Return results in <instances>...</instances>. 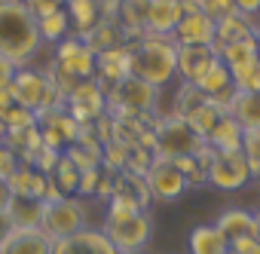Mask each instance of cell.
<instances>
[{"mask_svg": "<svg viewBox=\"0 0 260 254\" xmlns=\"http://www.w3.org/2000/svg\"><path fill=\"white\" fill-rule=\"evenodd\" d=\"M49 77L55 80V86L68 98V92L74 89V83L95 77V52L77 34L74 37H64L61 43H55V55H52V65H49Z\"/></svg>", "mask_w": 260, "mask_h": 254, "instance_id": "cell-3", "label": "cell"}, {"mask_svg": "<svg viewBox=\"0 0 260 254\" xmlns=\"http://www.w3.org/2000/svg\"><path fill=\"white\" fill-rule=\"evenodd\" d=\"M226 254H260V239H239L230 245Z\"/></svg>", "mask_w": 260, "mask_h": 254, "instance_id": "cell-43", "label": "cell"}, {"mask_svg": "<svg viewBox=\"0 0 260 254\" xmlns=\"http://www.w3.org/2000/svg\"><path fill=\"white\" fill-rule=\"evenodd\" d=\"M214 28H217V22L208 19L202 10H184L172 37L178 43H208V46H214Z\"/></svg>", "mask_w": 260, "mask_h": 254, "instance_id": "cell-17", "label": "cell"}, {"mask_svg": "<svg viewBox=\"0 0 260 254\" xmlns=\"http://www.w3.org/2000/svg\"><path fill=\"white\" fill-rule=\"evenodd\" d=\"M245 37H257V25H254L251 16H245V13L236 10V13H230L226 19L217 22V28H214V49L220 52L223 46L239 43V40H245Z\"/></svg>", "mask_w": 260, "mask_h": 254, "instance_id": "cell-20", "label": "cell"}, {"mask_svg": "<svg viewBox=\"0 0 260 254\" xmlns=\"http://www.w3.org/2000/svg\"><path fill=\"white\" fill-rule=\"evenodd\" d=\"M101 230L119 254H141L153 236V217L147 211H135L119 220H104Z\"/></svg>", "mask_w": 260, "mask_h": 254, "instance_id": "cell-6", "label": "cell"}, {"mask_svg": "<svg viewBox=\"0 0 260 254\" xmlns=\"http://www.w3.org/2000/svg\"><path fill=\"white\" fill-rule=\"evenodd\" d=\"M19 166H22L19 153H16L7 141H0V181H10V178L19 172Z\"/></svg>", "mask_w": 260, "mask_h": 254, "instance_id": "cell-38", "label": "cell"}, {"mask_svg": "<svg viewBox=\"0 0 260 254\" xmlns=\"http://www.w3.org/2000/svg\"><path fill=\"white\" fill-rule=\"evenodd\" d=\"M37 129H40V138L49 150H58L64 153L74 141H77V132H80V122L68 113V107H52V110H43L37 113Z\"/></svg>", "mask_w": 260, "mask_h": 254, "instance_id": "cell-10", "label": "cell"}, {"mask_svg": "<svg viewBox=\"0 0 260 254\" xmlns=\"http://www.w3.org/2000/svg\"><path fill=\"white\" fill-rule=\"evenodd\" d=\"M16 74H19V65L7 55H0V86H10L16 80Z\"/></svg>", "mask_w": 260, "mask_h": 254, "instance_id": "cell-42", "label": "cell"}, {"mask_svg": "<svg viewBox=\"0 0 260 254\" xmlns=\"http://www.w3.org/2000/svg\"><path fill=\"white\" fill-rule=\"evenodd\" d=\"M64 4H68V0H25V7L34 13V19H43L49 13H58V10H64Z\"/></svg>", "mask_w": 260, "mask_h": 254, "instance_id": "cell-41", "label": "cell"}, {"mask_svg": "<svg viewBox=\"0 0 260 254\" xmlns=\"http://www.w3.org/2000/svg\"><path fill=\"white\" fill-rule=\"evenodd\" d=\"M10 104H16V95H13V83H10V86H0V110H7Z\"/></svg>", "mask_w": 260, "mask_h": 254, "instance_id": "cell-46", "label": "cell"}, {"mask_svg": "<svg viewBox=\"0 0 260 254\" xmlns=\"http://www.w3.org/2000/svg\"><path fill=\"white\" fill-rule=\"evenodd\" d=\"M251 181V169L245 163L242 150H230V153H217L211 156V169H208V184L217 190H242Z\"/></svg>", "mask_w": 260, "mask_h": 254, "instance_id": "cell-11", "label": "cell"}, {"mask_svg": "<svg viewBox=\"0 0 260 254\" xmlns=\"http://www.w3.org/2000/svg\"><path fill=\"white\" fill-rule=\"evenodd\" d=\"M64 10H68L74 34H86L101 22V4L98 0H68Z\"/></svg>", "mask_w": 260, "mask_h": 254, "instance_id": "cell-26", "label": "cell"}, {"mask_svg": "<svg viewBox=\"0 0 260 254\" xmlns=\"http://www.w3.org/2000/svg\"><path fill=\"white\" fill-rule=\"evenodd\" d=\"M46 184H49V178L43 175V172H37L34 166H19V172L10 178V190H13V196H31V199H43L46 196Z\"/></svg>", "mask_w": 260, "mask_h": 254, "instance_id": "cell-23", "label": "cell"}, {"mask_svg": "<svg viewBox=\"0 0 260 254\" xmlns=\"http://www.w3.org/2000/svg\"><path fill=\"white\" fill-rule=\"evenodd\" d=\"M98 181H101V166L80 172V184H77V193H80V196H95V190H98Z\"/></svg>", "mask_w": 260, "mask_h": 254, "instance_id": "cell-40", "label": "cell"}, {"mask_svg": "<svg viewBox=\"0 0 260 254\" xmlns=\"http://www.w3.org/2000/svg\"><path fill=\"white\" fill-rule=\"evenodd\" d=\"M202 95H208V98H214V95H220L223 89H230L233 86V74H230V68L223 65V61H214L196 83H193Z\"/></svg>", "mask_w": 260, "mask_h": 254, "instance_id": "cell-30", "label": "cell"}, {"mask_svg": "<svg viewBox=\"0 0 260 254\" xmlns=\"http://www.w3.org/2000/svg\"><path fill=\"white\" fill-rule=\"evenodd\" d=\"M202 101H208V95H202L193 83H184V80H181V89L175 92V113H172V116L187 119V116H190Z\"/></svg>", "mask_w": 260, "mask_h": 254, "instance_id": "cell-32", "label": "cell"}, {"mask_svg": "<svg viewBox=\"0 0 260 254\" xmlns=\"http://www.w3.org/2000/svg\"><path fill=\"white\" fill-rule=\"evenodd\" d=\"M4 135H7V129H4V122H0V141H4Z\"/></svg>", "mask_w": 260, "mask_h": 254, "instance_id": "cell-49", "label": "cell"}, {"mask_svg": "<svg viewBox=\"0 0 260 254\" xmlns=\"http://www.w3.org/2000/svg\"><path fill=\"white\" fill-rule=\"evenodd\" d=\"M52 254H119L113 248V242L104 236V230L98 227H86L74 236L55 239L52 242Z\"/></svg>", "mask_w": 260, "mask_h": 254, "instance_id": "cell-14", "label": "cell"}, {"mask_svg": "<svg viewBox=\"0 0 260 254\" xmlns=\"http://www.w3.org/2000/svg\"><path fill=\"white\" fill-rule=\"evenodd\" d=\"M223 113H226V110H223V107H217V104L208 98V101H202V104H199V107H196V110H193L187 119H184V122H187L190 129H193V132H196V135L205 141V138H208V132L214 129V125H217V119H220Z\"/></svg>", "mask_w": 260, "mask_h": 254, "instance_id": "cell-29", "label": "cell"}, {"mask_svg": "<svg viewBox=\"0 0 260 254\" xmlns=\"http://www.w3.org/2000/svg\"><path fill=\"white\" fill-rule=\"evenodd\" d=\"M125 160H128V144H122V141H107L104 147H101V166L104 169H110V172H122L125 169Z\"/></svg>", "mask_w": 260, "mask_h": 254, "instance_id": "cell-35", "label": "cell"}, {"mask_svg": "<svg viewBox=\"0 0 260 254\" xmlns=\"http://www.w3.org/2000/svg\"><path fill=\"white\" fill-rule=\"evenodd\" d=\"M233 86L239 92H260V58L254 65H248V68L236 71L233 74Z\"/></svg>", "mask_w": 260, "mask_h": 254, "instance_id": "cell-37", "label": "cell"}, {"mask_svg": "<svg viewBox=\"0 0 260 254\" xmlns=\"http://www.w3.org/2000/svg\"><path fill=\"white\" fill-rule=\"evenodd\" d=\"M64 104H68V113L80 125H86V122H95L101 113H107V92H104V86L95 77H89V80L74 83V89L68 92Z\"/></svg>", "mask_w": 260, "mask_h": 254, "instance_id": "cell-9", "label": "cell"}, {"mask_svg": "<svg viewBox=\"0 0 260 254\" xmlns=\"http://www.w3.org/2000/svg\"><path fill=\"white\" fill-rule=\"evenodd\" d=\"M242 141H245V132H242V125L230 116V113H223L220 119H217V125L208 132V138H205V144L211 147V150H217V153H230V150H242Z\"/></svg>", "mask_w": 260, "mask_h": 254, "instance_id": "cell-22", "label": "cell"}, {"mask_svg": "<svg viewBox=\"0 0 260 254\" xmlns=\"http://www.w3.org/2000/svg\"><path fill=\"white\" fill-rule=\"evenodd\" d=\"M43 205H46L43 199L13 196V202H10L7 214H10L13 227H25V230H31V227H40V224H43Z\"/></svg>", "mask_w": 260, "mask_h": 254, "instance_id": "cell-24", "label": "cell"}, {"mask_svg": "<svg viewBox=\"0 0 260 254\" xmlns=\"http://www.w3.org/2000/svg\"><path fill=\"white\" fill-rule=\"evenodd\" d=\"M13 95L22 107L34 110V113H43V110H52V107L64 104V95L55 86V80L49 77V71L19 68L16 80H13Z\"/></svg>", "mask_w": 260, "mask_h": 254, "instance_id": "cell-4", "label": "cell"}, {"mask_svg": "<svg viewBox=\"0 0 260 254\" xmlns=\"http://www.w3.org/2000/svg\"><path fill=\"white\" fill-rule=\"evenodd\" d=\"M10 233H13V220H10V214H7V211H0V242H4Z\"/></svg>", "mask_w": 260, "mask_h": 254, "instance_id": "cell-47", "label": "cell"}, {"mask_svg": "<svg viewBox=\"0 0 260 254\" xmlns=\"http://www.w3.org/2000/svg\"><path fill=\"white\" fill-rule=\"evenodd\" d=\"M125 77H132V52H128V43L110 46L104 52L95 55V80L107 89H113L116 83H122Z\"/></svg>", "mask_w": 260, "mask_h": 254, "instance_id": "cell-13", "label": "cell"}, {"mask_svg": "<svg viewBox=\"0 0 260 254\" xmlns=\"http://www.w3.org/2000/svg\"><path fill=\"white\" fill-rule=\"evenodd\" d=\"M257 55H260V25H257Z\"/></svg>", "mask_w": 260, "mask_h": 254, "instance_id": "cell-48", "label": "cell"}, {"mask_svg": "<svg viewBox=\"0 0 260 254\" xmlns=\"http://www.w3.org/2000/svg\"><path fill=\"white\" fill-rule=\"evenodd\" d=\"M236 10H239V13H245V16H251V19H254V16H257V13H260V0H236Z\"/></svg>", "mask_w": 260, "mask_h": 254, "instance_id": "cell-44", "label": "cell"}, {"mask_svg": "<svg viewBox=\"0 0 260 254\" xmlns=\"http://www.w3.org/2000/svg\"><path fill=\"white\" fill-rule=\"evenodd\" d=\"M49 178L55 181V187H58L64 196H71V193H77V184H80V169H77V166H74V163H71V160L61 153Z\"/></svg>", "mask_w": 260, "mask_h": 254, "instance_id": "cell-33", "label": "cell"}, {"mask_svg": "<svg viewBox=\"0 0 260 254\" xmlns=\"http://www.w3.org/2000/svg\"><path fill=\"white\" fill-rule=\"evenodd\" d=\"M202 13L214 22L226 19L230 13H236V0H202Z\"/></svg>", "mask_w": 260, "mask_h": 254, "instance_id": "cell-39", "label": "cell"}, {"mask_svg": "<svg viewBox=\"0 0 260 254\" xmlns=\"http://www.w3.org/2000/svg\"><path fill=\"white\" fill-rule=\"evenodd\" d=\"M230 242L214 224H202L190 233V254H226Z\"/></svg>", "mask_w": 260, "mask_h": 254, "instance_id": "cell-25", "label": "cell"}, {"mask_svg": "<svg viewBox=\"0 0 260 254\" xmlns=\"http://www.w3.org/2000/svg\"><path fill=\"white\" fill-rule=\"evenodd\" d=\"M257 239H260V211H257Z\"/></svg>", "mask_w": 260, "mask_h": 254, "instance_id": "cell-50", "label": "cell"}, {"mask_svg": "<svg viewBox=\"0 0 260 254\" xmlns=\"http://www.w3.org/2000/svg\"><path fill=\"white\" fill-rule=\"evenodd\" d=\"M226 113L242 125V132H254L260 129V92H239L233 95Z\"/></svg>", "mask_w": 260, "mask_h": 254, "instance_id": "cell-21", "label": "cell"}, {"mask_svg": "<svg viewBox=\"0 0 260 254\" xmlns=\"http://www.w3.org/2000/svg\"><path fill=\"white\" fill-rule=\"evenodd\" d=\"M214 227L226 236V242H239V239H257V214L248 208H226L217 214Z\"/></svg>", "mask_w": 260, "mask_h": 254, "instance_id": "cell-19", "label": "cell"}, {"mask_svg": "<svg viewBox=\"0 0 260 254\" xmlns=\"http://www.w3.org/2000/svg\"><path fill=\"white\" fill-rule=\"evenodd\" d=\"M86 205L83 199L77 196H61L55 202H46L43 205V224L40 230L55 242V239H64V236H74L80 230H86Z\"/></svg>", "mask_w": 260, "mask_h": 254, "instance_id": "cell-7", "label": "cell"}, {"mask_svg": "<svg viewBox=\"0 0 260 254\" xmlns=\"http://www.w3.org/2000/svg\"><path fill=\"white\" fill-rule=\"evenodd\" d=\"M153 132H156V144L153 153L162 160H181V156H193L199 153V147L205 144L190 125L178 116H166L153 122Z\"/></svg>", "mask_w": 260, "mask_h": 254, "instance_id": "cell-5", "label": "cell"}, {"mask_svg": "<svg viewBox=\"0 0 260 254\" xmlns=\"http://www.w3.org/2000/svg\"><path fill=\"white\" fill-rule=\"evenodd\" d=\"M95 55L98 52H104V49H110V46H119V43H125L122 40V34H119V25H113V22H98L92 31H86V34H77Z\"/></svg>", "mask_w": 260, "mask_h": 254, "instance_id": "cell-28", "label": "cell"}, {"mask_svg": "<svg viewBox=\"0 0 260 254\" xmlns=\"http://www.w3.org/2000/svg\"><path fill=\"white\" fill-rule=\"evenodd\" d=\"M0 254H52V239L40 227H13V233L0 242Z\"/></svg>", "mask_w": 260, "mask_h": 254, "instance_id": "cell-16", "label": "cell"}, {"mask_svg": "<svg viewBox=\"0 0 260 254\" xmlns=\"http://www.w3.org/2000/svg\"><path fill=\"white\" fill-rule=\"evenodd\" d=\"M181 16H184V4H181V0H150L144 34L172 37L175 28H178V22H181Z\"/></svg>", "mask_w": 260, "mask_h": 254, "instance_id": "cell-18", "label": "cell"}, {"mask_svg": "<svg viewBox=\"0 0 260 254\" xmlns=\"http://www.w3.org/2000/svg\"><path fill=\"white\" fill-rule=\"evenodd\" d=\"M128 52H132V77L156 89L172 83V77L178 74V40L175 37L144 34L128 43Z\"/></svg>", "mask_w": 260, "mask_h": 254, "instance_id": "cell-2", "label": "cell"}, {"mask_svg": "<svg viewBox=\"0 0 260 254\" xmlns=\"http://www.w3.org/2000/svg\"><path fill=\"white\" fill-rule=\"evenodd\" d=\"M220 61L230 68V74H236V71H242V68H248V65H254L260 55H257V37H245V40H239V43H230V46H223L220 52Z\"/></svg>", "mask_w": 260, "mask_h": 254, "instance_id": "cell-27", "label": "cell"}, {"mask_svg": "<svg viewBox=\"0 0 260 254\" xmlns=\"http://www.w3.org/2000/svg\"><path fill=\"white\" fill-rule=\"evenodd\" d=\"M37 28H40V40L43 43H61L71 31V19H68V10H58V13H49L43 19H37Z\"/></svg>", "mask_w": 260, "mask_h": 254, "instance_id": "cell-31", "label": "cell"}, {"mask_svg": "<svg viewBox=\"0 0 260 254\" xmlns=\"http://www.w3.org/2000/svg\"><path fill=\"white\" fill-rule=\"evenodd\" d=\"M147 178V187H150V196L159 199V202H175L178 196H184V190L190 187L187 178L181 175V169L172 163V160H162L156 156L150 172L144 175Z\"/></svg>", "mask_w": 260, "mask_h": 254, "instance_id": "cell-12", "label": "cell"}, {"mask_svg": "<svg viewBox=\"0 0 260 254\" xmlns=\"http://www.w3.org/2000/svg\"><path fill=\"white\" fill-rule=\"evenodd\" d=\"M0 122H4L7 132H13V129H28V125L37 122V113L28 110V107H22V104L16 101V104H10L7 110H0Z\"/></svg>", "mask_w": 260, "mask_h": 254, "instance_id": "cell-34", "label": "cell"}, {"mask_svg": "<svg viewBox=\"0 0 260 254\" xmlns=\"http://www.w3.org/2000/svg\"><path fill=\"white\" fill-rule=\"evenodd\" d=\"M40 28L25 0H0V55L28 68L40 52Z\"/></svg>", "mask_w": 260, "mask_h": 254, "instance_id": "cell-1", "label": "cell"}, {"mask_svg": "<svg viewBox=\"0 0 260 254\" xmlns=\"http://www.w3.org/2000/svg\"><path fill=\"white\" fill-rule=\"evenodd\" d=\"M242 153H245V163H248V169H251V178H257V181H260V129L245 132Z\"/></svg>", "mask_w": 260, "mask_h": 254, "instance_id": "cell-36", "label": "cell"}, {"mask_svg": "<svg viewBox=\"0 0 260 254\" xmlns=\"http://www.w3.org/2000/svg\"><path fill=\"white\" fill-rule=\"evenodd\" d=\"M159 101V89L138 80V77H125L113 89H107V110L116 113H150Z\"/></svg>", "mask_w": 260, "mask_h": 254, "instance_id": "cell-8", "label": "cell"}, {"mask_svg": "<svg viewBox=\"0 0 260 254\" xmlns=\"http://www.w3.org/2000/svg\"><path fill=\"white\" fill-rule=\"evenodd\" d=\"M214 61H220L217 49L208 43H178V74L184 83H196Z\"/></svg>", "mask_w": 260, "mask_h": 254, "instance_id": "cell-15", "label": "cell"}, {"mask_svg": "<svg viewBox=\"0 0 260 254\" xmlns=\"http://www.w3.org/2000/svg\"><path fill=\"white\" fill-rule=\"evenodd\" d=\"M13 202V190H10V181H0V211H7Z\"/></svg>", "mask_w": 260, "mask_h": 254, "instance_id": "cell-45", "label": "cell"}]
</instances>
